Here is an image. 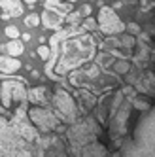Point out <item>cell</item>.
<instances>
[{"instance_id": "1", "label": "cell", "mask_w": 155, "mask_h": 157, "mask_svg": "<svg viewBox=\"0 0 155 157\" xmlns=\"http://www.w3.org/2000/svg\"><path fill=\"white\" fill-rule=\"evenodd\" d=\"M95 51V44L89 36H80L74 40H66L62 46V59L59 61V72H66L72 66H78L80 63L91 59Z\"/></svg>"}, {"instance_id": "11", "label": "cell", "mask_w": 155, "mask_h": 157, "mask_svg": "<svg viewBox=\"0 0 155 157\" xmlns=\"http://www.w3.org/2000/svg\"><path fill=\"white\" fill-rule=\"evenodd\" d=\"M17 132L23 138H27V140H34L36 138V131L32 129L30 125H27V123H19V125H17Z\"/></svg>"}, {"instance_id": "13", "label": "cell", "mask_w": 155, "mask_h": 157, "mask_svg": "<svg viewBox=\"0 0 155 157\" xmlns=\"http://www.w3.org/2000/svg\"><path fill=\"white\" fill-rule=\"evenodd\" d=\"M4 32H6V36H8V38H12V40H17V38H21V32H19V29H17L15 25H8Z\"/></svg>"}, {"instance_id": "22", "label": "cell", "mask_w": 155, "mask_h": 157, "mask_svg": "<svg viewBox=\"0 0 155 157\" xmlns=\"http://www.w3.org/2000/svg\"><path fill=\"white\" fill-rule=\"evenodd\" d=\"M68 2H70V4H72V2H76V0H68Z\"/></svg>"}, {"instance_id": "21", "label": "cell", "mask_w": 155, "mask_h": 157, "mask_svg": "<svg viewBox=\"0 0 155 157\" xmlns=\"http://www.w3.org/2000/svg\"><path fill=\"white\" fill-rule=\"evenodd\" d=\"M27 4H34V2H38V0H25Z\"/></svg>"}, {"instance_id": "9", "label": "cell", "mask_w": 155, "mask_h": 157, "mask_svg": "<svg viewBox=\"0 0 155 157\" xmlns=\"http://www.w3.org/2000/svg\"><path fill=\"white\" fill-rule=\"evenodd\" d=\"M21 68V61L15 57H0V72L2 74H13Z\"/></svg>"}, {"instance_id": "23", "label": "cell", "mask_w": 155, "mask_h": 157, "mask_svg": "<svg viewBox=\"0 0 155 157\" xmlns=\"http://www.w3.org/2000/svg\"><path fill=\"white\" fill-rule=\"evenodd\" d=\"M91 2H93V0H91Z\"/></svg>"}, {"instance_id": "2", "label": "cell", "mask_w": 155, "mask_h": 157, "mask_svg": "<svg viewBox=\"0 0 155 157\" xmlns=\"http://www.w3.org/2000/svg\"><path fill=\"white\" fill-rule=\"evenodd\" d=\"M98 29H100L104 34H121V32L127 30V25L117 17V13L114 12L110 6H102L100 10H98Z\"/></svg>"}, {"instance_id": "20", "label": "cell", "mask_w": 155, "mask_h": 157, "mask_svg": "<svg viewBox=\"0 0 155 157\" xmlns=\"http://www.w3.org/2000/svg\"><path fill=\"white\" fill-rule=\"evenodd\" d=\"M17 157H30V153H28V151H19Z\"/></svg>"}, {"instance_id": "15", "label": "cell", "mask_w": 155, "mask_h": 157, "mask_svg": "<svg viewBox=\"0 0 155 157\" xmlns=\"http://www.w3.org/2000/svg\"><path fill=\"white\" fill-rule=\"evenodd\" d=\"M83 29H87V30H96V29H98L96 19H93V17H85V21H83Z\"/></svg>"}, {"instance_id": "14", "label": "cell", "mask_w": 155, "mask_h": 157, "mask_svg": "<svg viewBox=\"0 0 155 157\" xmlns=\"http://www.w3.org/2000/svg\"><path fill=\"white\" fill-rule=\"evenodd\" d=\"M40 23H42V19H40V15H36V13H30V15L25 17V25H27V27H38Z\"/></svg>"}, {"instance_id": "16", "label": "cell", "mask_w": 155, "mask_h": 157, "mask_svg": "<svg viewBox=\"0 0 155 157\" xmlns=\"http://www.w3.org/2000/svg\"><path fill=\"white\" fill-rule=\"evenodd\" d=\"M36 53H38V57H40V59H43V61H47V59H49V55H51V49H49L47 46H40Z\"/></svg>"}, {"instance_id": "8", "label": "cell", "mask_w": 155, "mask_h": 157, "mask_svg": "<svg viewBox=\"0 0 155 157\" xmlns=\"http://www.w3.org/2000/svg\"><path fill=\"white\" fill-rule=\"evenodd\" d=\"M46 10L61 15V17H68V13L72 12V4L62 2V0H46Z\"/></svg>"}, {"instance_id": "5", "label": "cell", "mask_w": 155, "mask_h": 157, "mask_svg": "<svg viewBox=\"0 0 155 157\" xmlns=\"http://www.w3.org/2000/svg\"><path fill=\"white\" fill-rule=\"evenodd\" d=\"M55 106H57V110L61 112L62 116H66L68 119H74V116H76V104H74L72 97L66 91L59 89V91L55 93Z\"/></svg>"}, {"instance_id": "18", "label": "cell", "mask_w": 155, "mask_h": 157, "mask_svg": "<svg viewBox=\"0 0 155 157\" xmlns=\"http://www.w3.org/2000/svg\"><path fill=\"white\" fill-rule=\"evenodd\" d=\"M80 15H85V17H89V15H91V6H89V4L81 6V12H80Z\"/></svg>"}, {"instance_id": "17", "label": "cell", "mask_w": 155, "mask_h": 157, "mask_svg": "<svg viewBox=\"0 0 155 157\" xmlns=\"http://www.w3.org/2000/svg\"><path fill=\"white\" fill-rule=\"evenodd\" d=\"M114 68H115L119 74H127L130 66H129V63H127V61H121V63H115V66H114Z\"/></svg>"}, {"instance_id": "6", "label": "cell", "mask_w": 155, "mask_h": 157, "mask_svg": "<svg viewBox=\"0 0 155 157\" xmlns=\"http://www.w3.org/2000/svg\"><path fill=\"white\" fill-rule=\"evenodd\" d=\"M0 8L4 10V12H2V19L19 17V15H23V12H25L21 0H0Z\"/></svg>"}, {"instance_id": "10", "label": "cell", "mask_w": 155, "mask_h": 157, "mask_svg": "<svg viewBox=\"0 0 155 157\" xmlns=\"http://www.w3.org/2000/svg\"><path fill=\"white\" fill-rule=\"evenodd\" d=\"M2 51H6L8 55H12V57L17 59V55H23L25 53V46L21 40H9L8 44H4L2 46Z\"/></svg>"}, {"instance_id": "3", "label": "cell", "mask_w": 155, "mask_h": 157, "mask_svg": "<svg viewBox=\"0 0 155 157\" xmlns=\"http://www.w3.org/2000/svg\"><path fill=\"white\" fill-rule=\"evenodd\" d=\"M27 97V91L25 87L21 85V82H4L2 83V104L6 108L12 106L13 100H17V102H23Z\"/></svg>"}, {"instance_id": "12", "label": "cell", "mask_w": 155, "mask_h": 157, "mask_svg": "<svg viewBox=\"0 0 155 157\" xmlns=\"http://www.w3.org/2000/svg\"><path fill=\"white\" fill-rule=\"evenodd\" d=\"M46 89L43 87H36V89H32V91H28V97H30V100L32 102H36V104H43L46 102Z\"/></svg>"}, {"instance_id": "19", "label": "cell", "mask_w": 155, "mask_h": 157, "mask_svg": "<svg viewBox=\"0 0 155 157\" xmlns=\"http://www.w3.org/2000/svg\"><path fill=\"white\" fill-rule=\"evenodd\" d=\"M129 29H130L132 32H138V25H136V23H130V25H129Z\"/></svg>"}, {"instance_id": "7", "label": "cell", "mask_w": 155, "mask_h": 157, "mask_svg": "<svg viewBox=\"0 0 155 157\" xmlns=\"http://www.w3.org/2000/svg\"><path fill=\"white\" fill-rule=\"evenodd\" d=\"M40 19H42L43 27L49 29V30H61V27L64 25V17L53 13V12H47V10H43V13H42Z\"/></svg>"}, {"instance_id": "4", "label": "cell", "mask_w": 155, "mask_h": 157, "mask_svg": "<svg viewBox=\"0 0 155 157\" xmlns=\"http://www.w3.org/2000/svg\"><path fill=\"white\" fill-rule=\"evenodd\" d=\"M28 116L42 131H51V129L57 127V119H55V116L51 114V112L43 110V108H30Z\"/></svg>"}]
</instances>
